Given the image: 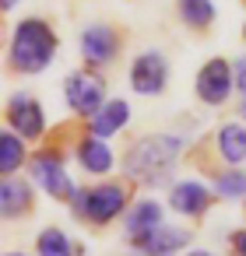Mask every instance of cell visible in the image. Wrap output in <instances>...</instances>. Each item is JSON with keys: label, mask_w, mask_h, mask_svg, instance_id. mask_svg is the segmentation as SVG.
<instances>
[{"label": "cell", "mask_w": 246, "mask_h": 256, "mask_svg": "<svg viewBox=\"0 0 246 256\" xmlns=\"http://www.w3.org/2000/svg\"><path fill=\"white\" fill-rule=\"evenodd\" d=\"M183 151V140L176 134H158V137H144L137 144L127 148L123 154V172L130 182H141V186H162L172 168H176V158Z\"/></svg>", "instance_id": "cell-1"}, {"label": "cell", "mask_w": 246, "mask_h": 256, "mask_svg": "<svg viewBox=\"0 0 246 256\" xmlns=\"http://www.w3.org/2000/svg\"><path fill=\"white\" fill-rule=\"evenodd\" d=\"M57 50H60V39L53 25L43 18H25L15 25V36H11V67L22 74H43L57 60Z\"/></svg>", "instance_id": "cell-2"}, {"label": "cell", "mask_w": 246, "mask_h": 256, "mask_svg": "<svg viewBox=\"0 0 246 256\" xmlns=\"http://www.w3.org/2000/svg\"><path fill=\"white\" fill-rule=\"evenodd\" d=\"M127 207V186L123 182H102L95 190H78L71 196V210L92 224H109Z\"/></svg>", "instance_id": "cell-3"}, {"label": "cell", "mask_w": 246, "mask_h": 256, "mask_svg": "<svg viewBox=\"0 0 246 256\" xmlns=\"http://www.w3.org/2000/svg\"><path fill=\"white\" fill-rule=\"evenodd\" d=\"M64 98L71 106V112L78 116H95L102 106H106V88H102V78L92 74V70H74L67 81H64Z\"/></svg>", "instance_id": "cell-4"}, {"label": "cell", "mask_w": 246, "mask_h": 256, "mask_svg": "<svg viewBox=\"0 0 246 256\" xmlns=\"http://www.w3.org/2000/svg\"><path fill=\"white\" fill-rule=\"evenodd\" d=\"M193 88H197V98H200L204 106H225V102H228V95H232V88H235L232 64H228V60H221V56L207 60V64L197 70Z\"/></svg>", "instance_id": "cell-5"}, {"label": "cell", "mask_w": 246, "mask_h": 256, "mask_svg": "<svg viewBox=\"0 0 246 256\" xmlns=\"http://www.w3.org/2000/svg\"><path fill=\"white\" fill-rule=\"evenodd\" d=\"M32 179L46 190V196H53V200H71L78 190H74V182H71V176H67V168H64V158H60V151H39L36 158H32Z\"/></svg>", "instance_id": "cell-6"}, {"label": "cell", "mask_w": 246, "mask_h": 256, "mask_svg": "<svg viewBox=\"0 0 246 256\" xmlns=\"http://www.w3.org/2000/svg\"><path fill=\"white\" fill-rule=\"evenodd\" d=\"M8 126L15 134H22L25 140H39L46 134V112H43L39 98H32L25 92L11 95L8 98Z\"/></svg>", "instance_id": "cell-7"}, {"label": "cell", "mask_w": 246, "mask_h": 256, "mask_svg": "<svg viewBox=\"0 0 246 256\" xmlns=\"http://www.w3.org/2000/svg\"><path fill=\"white\" fill-rule=\"evenodd\" d=\"M165 84H169V64H165L162 53L148 50V53L134 56V64H130V88L137 95H162Z\"/></svg>", "instance_id": "cell-8"}, {"label": "cell", "mask_w": 246, "mask_h": 256, "mask_svg": "<svg viewBox=\"0 0 246 256\" xmlns=\"http://www.w3.org/2000/svg\"><path fill=\"white\" fill-rule=\"evenodd\" d=\"M120 53V36L109 28V25H88L81 32V56L88 67H102V64H113Z\"/></svg>", "instance_id": "cell-9"}, {"label": "cell", "mask_w": 246, "mask_h": 256, "mask_svg": "<svg viewBox=\"0 0 246 256\" xmlns=\"http://www.w3.org/2000/svg\"><path fill=\"white\" fill-rule=\"evenodd\" d=\"M211 190L204 186V182H197V179H183V182H176L172 186V193H169V207L176 210V214H183V218H200L207 207H211Z\"/></svg>", "instance_id": "cell-10"}, {"label": "cell", "mask_w": 246, "mask_h": 256, "mask_svg": "<svg viewBox=\"0 0 246 256\" xmlns=\"http://www.w3.org/2000/svg\"><path fill=\"white\" fill-rule=\"evenodd\" d=\"M190 242V232H183V228H172V224H158L151 235H144L141 242H134L137 246V252L141 256H172L176 249H183Z\"/></svg>", "instance_id": "cell-11"}, {"label": "cell", "mask_w": 246, "mask_h": 256, "mask_svg": "<svg viewBox=\"0 0 246 256\" xmlns=\"http://www.w3.org/2000/svg\"><path fill=\"white\" fill-rule=\"evenodd\" d=\"M78 162H81V168L85 172H92V176H106V172H113V151H109V144L99 137V134H85L81 140H78Z\"/></svg>", "instance_id": "cell-12"}, {"label": "cell", "mask_w": 246, "mask_h": 256, "mask_svg": "<svg viewBox=\"0 0 246 256\" xmlns=\"http://www.w3.org/2000/svg\"><path fill=\"white\" fill-rule=\"evenodd\" d=\"M0 210L4 218H22L32 210V186L22 182V179H11L4 176V186H0Z\"/></svg>", "instance_id": "cell-13"}, {"label": "cell", "mask_w": 246, "mask_h": 256, "mask_svg": "<svg viewBox=\"0 0 246 256\" xmlns=\"http://www.w3.org/2000/svg\"><path fill=\"white\" fill-rule=\"evenodd\" d=\"M158 224H162V207H158L155 200H141V204L127 214V228H123V232H127L130 242H141V238L151 235Z\"/></svg>", "instance_id": "cell-14"}, {"label": "cell", "mask_w": 246, "mask_h": 256, "mask_svg": "<svg viewBox=\"0 0 246 256\" xmlns=\"http://www.w3.org/2000/svg\"><path fill=\"white\" fill-rule=\"evenodd\" d=\"M127 120H130V106H127L123 98H109V102L92 116V134L113 137V134H120V130L127 126Z\"/></svg>", "instance_id": "cell-15"}, {"label": "cell", "mask_w": 246, "mask_h": 256, "mask_svg": "<svg viewBox=\"0 0 246 256\" xmlns=\"http://www.w3.org/2000/svg\"><path fill=\"white\" fill-rule=\"evenodd\" d=\"M214 144H218V154H221L225 162H232V165H242V162H246V126L225 123V126L218 130Z\"/></svg>", "instance_id": "cell-16"}, {"label": "cell", "mask_w": 246, "mask_h": 256, "mask_svg": "<svg viewBox=\"0 0 246 256\" xmlns=\"http://www.w3.org/2000/svg\"><path fill=\"white\" fill-rule=\"evenodd\" d=\"M25 162V137L15 134V130H4L0 134V172L4 176H15Z\"/></svg>", "instance_id": "cell-17"}, {"label": "cell", "mask_w": 246, "mask_h": 256, "mask_svg": "<svg viewBox=\"0 0 246 256\" xmlns=\"http://www.w3.org/2000/svg\"><path fill=\"white\" fill-rule=\"evenodd\" d=\"M36 252L39 256H78V246L67 238L64 228H43L36 238Z\"/></svg>", "instance_id": "cell-18"}, {"label": "cell", "mask_w": 246, "mask_h": 256, "mask_svg": "<svg viewBox=\"0 0 246 256\" xmlns=\"http://www.w3.org/2000/svg\"><path fill=\"white\" fill-rule=\"evenodd\" d=\"M179 18H183L186 28L204 32V28L214 25V4L211 0H179Z\"/></svg>", "instance_id": "cell-19"}, {"label": "cell", "mask_w": 246, "mask_h": 256, "mask_svg": "<svg viewBox=\"0 0 246 256\" xmlns=\"http://www.w3.org/2000/svg\"><path fill=\"white\" fill-rule=\"evenodd\" d=\"M214 190L221 200H235V196H246V172L239 168H225L214 176Z\"/></svg>", "instance_id": "cell-20"}, {"label": "cell", "mask_w": 246, "mask_h": 256, "mask_svg": "<svg viewBox=\"0 0 246 256\" xmlns=\"http://www.w3.org/2000/svg\"><path fill=\"white\" fill-rule=\"evenodd\" d=\"M232 74H235V88L246 95V56H239V60L232 64Z\"/></svg>", "instance_id": "cell-21"}, {"label": "cell", "mask_w": 246, "mask_h": 256, "mask_svg": "<svg viewBox=\"0 0 246 256\" xmlns=\"http://www.w3.org/2000/svg\"><path fill=\"white\" fill-rule=\"evenodd\" d=\"M232 249H235V256H246V228L232 235Z\"/></svg>", "instance_id": "cell-22"}, {"label": "cell", "mask_w": 246, "mask_h": 256, "mask_svg": "<svg viewBox=\"0 0 246 256\" xmlns=\"http://www.w3.org/2000/svg\"><path fill=\"white\" fill-rule=\"evenodd\" d=\"M239 116L246 120V95H242V102H239Z\"/></svg>", "instance_id": "cell-23"}, {"label": "cell", "mask_w": 246, "mask_h": 256, "mask_svg": "<svg viewBox=\"0 0 246 256\" xmlns=\"http://www.w3.org/2000/svg\"><path fill=\"white\" fill-rule=\"evenodd\" d=\"M15 4H18V0H4V11H11Z\"/></svg>", "instance_id": "cell-24"}, {"label": "cell", "mask_w": 246, "mask_h": 256, "mask_svg": "<svg viewBox=\"0 0 246 256\" xmlns=\"http://www.w3.org/2000/svg\"><path fill=\"white\" fill-rule=\"evenodd\" d=\"M190 256H211V252H204V249H193V252H190Z\"/></svg>", "instance_id": "cell-25"}, {"label": "cell", "mask_w": 246, "mask_h": 256, "mask_svg": "<svg viewBox=\"0 0 246 256\" xmlns=\"http://www.w3.org/2000/svg\"><path fill=\"white\" fill-rule=\"evenodd\" d=\"M11 256H22V252H11Z\"/></svg>", "instance_id": "cell-26"}]
</instances>
